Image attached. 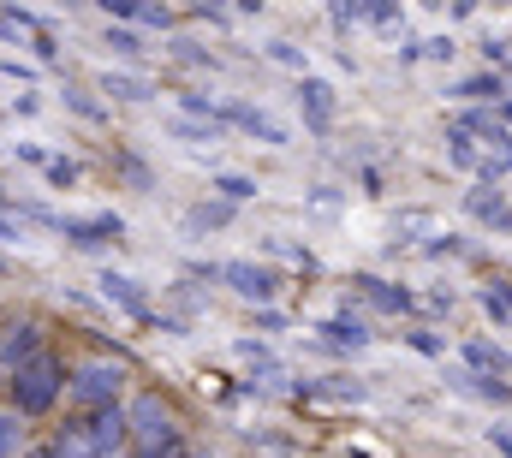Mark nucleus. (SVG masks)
Returning a JSON list of instances; mask_svg holds the SVG:
<instances>
[{
    "instance_id": "41",
    "label": "nucleus",
    "mask_w": 512,
    "mask_h": 458,
    "mask_svg": "<svg viewBox=\"0 0 512 458\" xmlns=\"http://www.w3.org/2000/svg\"><path fill=\"white\" fill-rule=\"evenodd\" d=\"M30 458H60V453H54V447H48V453H30Z\"/></svg>"
},
{
    "instance_id": "32",
    "label": "nucleus",
    "mask_w": 512,
    "mask_h": 458,
    "mask_svg": "<svg viewBox=\"0 0 512 458\" xmlns=\"http://www.w3.org/2000/svg\"><path fill=\"white\" fill-rule=\"evenodd\" d=\"M48 179L66 191V185H78V161H66V155H48Z\"/></svg>"
},
{
    "instance_id": "39",
    "label": "nucleus",
    "mask_w": 512,
    "mask_h": 458,
    "mask_svg": "<svg viewBox=\"0 0 512 458\" xmlns=\"http://www.w3.org/2000/svg\"><path fill=\"white\" fill-rule=\"evenodd\" d=\"M12 238H24V227H18V221H6V215H0V244H12Z\"/></svg>"
},
{
    "instance_id": "8",
    "label": "nucleus",
    "mask_w": 512,
    "mask_h": 458,
    "mask_svg": "<svg viewBox=\"0 0 512 458\" xmlns=\"http://www.w3.org/2000/svg\"><path fill=\"white\" fill-rule=\"evenodd\" d=\"M298 114H304V125L322 137V131H334V119H340V96H334V84L328 78H304L298 84Z\"/></svg>"
},
{
    "instance_id": "27",
    "label": "nucleus",
    "mask_w": 512,
    "mask_h": 458,
    "mask_svg": "<svg viewBox=\"0 0 512 458\" xmlns=\"http://www.w3.org/2000/svg\"><path fill=\"white\" fill-rule=\"evenodd\" d=\"M108 48H114V54H120V60H143V54H149V48H143V36H137V30H114V24H108Z\"/></svg>"
},
{
    "instance_id": "21",
    "label": "nucleus",
    "mask_w": 512,
    "mask_h": 458,
    "mask_svg": "<svg viewBox=\"0 0 512 458\" xmlns=\"http://www.w3.org/2000/svg\"><path fill=\"white\" fill-rule=\"evenodd\" d=\"M447 161H453V167H465V173H477V167H483L477 143H471L465 131H453V125H447Z\"/></svg>"
},
{
    "instance_id": "4",
    "label": "nucleus",
    "mask_w": 512,
    "mask_h": 458,
    "mask_svg": "<svg viewBox=\"0 0 512 458\" xmlns=\"http://www.w3.org/2000/svg\"><path fill=\"white\" fill-rule=\"evenodd\" d=\"M215 125L227 131H245V137H256V143H292V131L280 125V119L268 114V108H256V102H239V96H227V102H215Z\"/></svg>"
},
{
    "instance_id": "36",
    "label": "nucleus",
    "mask_w": 512,
    "mask_h": 458,
    "mask_svg": "<svg viewBox=\"0 0 512 458\" xmlns=\"http://www.w3.org/2000/svg\"><path fill=\"white\" fill-rule=\"evenodd\" d=\"M6 78H18V84H30V78H36V66H24V60H6Z\"/></svg>"
},
{
    "instance_id": "16",
    "label": "nucleus",
    "mask_w": 512,
    "mask_h": 458,
    "mask_svg": "<svg viewBox=\"0 0 512 458\" xmlns=\"http://www.w3.org/2000/svg\"><path fill=\"white\" fill-rule=\"evenodd\" d=\"M453 387L459 393H471V399H489V405H507L512 387L501 381V375H471V369H453Z\"/></svg>"
},
{
    "instance_id": "13",
    "label": "nucleus",
    "mask_w": 512,
    "mask_h": 458,
    "mask_svg": "<svg viewBox=\"0 0 512 458\" xmlns=\"http://www.w3.org/2000/svg\"><path fill=\"white\" fill-rule=\"evenodd\" d=\"M316 334H322V345H334V351H364V345H370V328H364L358 316H346V310H340V316H328Z\"/></svg>"
},
{
    "instance_id": "17",
    "label": "nucleus",
    "mask_w": 512,
    "mask_h": 458,
    "mask_svg": "<svg viewBox=\"0 0 512 458\" xmlns=\"http://www.w3.org/2000/svg\"><path fill=\"white\" fill-rule=\"evenodd\" d=\"M477 304H483V316H489L495 328H512V286L507 280H489V286L477 292Z\"/></svg>"
},
{
    "instance_id": "25",
    "label": "nucleus",
    "mask_w": 512,
    "mask_h": 458,
    "mask_svg": "<svg viewBox=\"0 0 512 458\" xmlns=\"http://www.w3.org/2000/svg\"><path fill=\"white\" fill-rule=\"evenodd\" d=\"M167 131L185 137V143H215V137H221V125H209V119H173Z\"/></svg>"
},
{
    "instance_id": "5",
    "label": "nucleus",
    "mask_w": 512,
    "mask_h": 458,
    "mask_svg": "<svg viewBox=\"0 0 512 458\" xmlns=\"http://www.w3.org/2000/svg\"><path fill=\"white\" fill-rule=\"evenodd\" d=\"M78 441H84V458H108L126 447V405H102L78 423Z\"/></svg>"
},
{
    "instance_id": "15",
    "label": "nucleus",
    "mask_w": 512,
    "mask_h": 458,
    "mask_svg": "<svg viewBox=\"0 0 512 458\" xmlns=\"http://www.w3.org/2000/svg\"><path fill=\"white\" fill-rule=\"evenodd\" d=\"M459 357H465V369H471V375H501V369H512V357L495 340H465V345H459Z\"/></svg>"
},
{
    "instance_id": "14",
    "label": "nucleus",
    "mask_w": 512,
    "mask_h": 458,
    "mask_svg": "<svg viewBox=\"0 0 512 458\" xmlns=\"http://www.w3.org/2000/svg\"><path fill=\"white\" fill-rule=\"evenodd\" d=\"M36 351H42L36 322H12V328H6V340H0V363H6V369H18V363H30Z\"/></svg>"
},
{
    "instance_id": "22",
    "label": "nucleus",
    "mask_w": 512,
    "mask_h": 458,
    "mask_svg": "<svg viewBox=\"0 0 512 458\" xmlns=\"http://www.w3.org/2000/svg\"><path fill=\"white\" fill-rule=\"evenodd\" d=\"M215 191H221V203H233V209H239V203H251V197H256V179H245V173H221V179H215Z\"/></svg>"
},
{
    "instance_id": "19",
    "label": "nucleus",
    "mask_w": 512,
    "mask_h": 458,
    "mask_svg": "<svg viewBox=\"0 0 512 458\" xmlns=\"http://www.w3.org/2000/svg\"><path fill=\"white\" fill-rule=\"evenodd\" d=\"M453 96H465V102H489V96H507V90H501V72H477V78H459Z\"/></svg>"
},
{
    "instance_id": "18",
    "label": "nucleus",
    "mask_w": 512,
    "mask_h": 458,
    "mask_svg": "<svg viewBox=\"0 0 512 458\" xmlns=\"http://www.w3.org/2000/svg\"><path fill=\"white\" fill-rule=\"evenodd\" d=\"M233 221V203H197V209H185V232H215Z\"/></svg>"
},
{
    "instance_id": "12",
    "label": "nucleus",
    "mask_w": 512,
    "mask_h": 458,
    "mask_svg": "<svg viewBox=\"0 0 512 458\" xmlns=\"http://www.w3.org/2000/svg\"><path fill=\"white\" fill-rule=\"evenodd\" d=\"M102 96H108V102H137V108H143V102H155V84H149L143 72L108 66V72H102Z\"/></svg>"
},
{
    "instance_id": "28",
    "label": "nucleus",
    "mask_w": 512,
    "mask_h": 458,
    "mask_svg": "<svg viewBox=\"0 0 512 458\" xmlns=\"http://www.w3.org/2000/svg\"><path fill=\"white\" fill-rule=\"evenodd\" d=\"M268 256H280V262H298V268H316V256H310L304 244H292V238H268Z\"/></svg>"
},
{
    "instance_id": "3",
    "label": "nucleus",
    "mask_w": 512,
    "mask_h": 458,
    "mask_svg": "<svg viewBox=\"0 0 512 458\" xmlns=\"http://www.w3.org/2000/svg\"><path fill=\"white\" fill-rule=\"evenodd\" d=\"M120 387H126V369H120V363H108V357H96V363H78V369H72V381H66L72 405H84V411L120 405Z\"/></svg>"
},
{
    "instance_id": "9",
    "label": "nucleus",
    "mask_w": 512,
    "mask_h": 458,
    "mask_svg": "<svg viewBox=\"0 0 512 458\" xmlns=\"http://www.w3.org/2000/svg\"><path fill=\"white\" fill-rule=\"evenodd\" d=\"M352 286H358V298H364L370 310H387V316H411V310H417V292H411V286H399V280H382V274H358Z\"/></svg>"
},
{
    "instance_id": "34",
    "label": "nucleus",
    "mask_w": 512,
    "mask_h": 458,
    "mask_svg": "<svg viewBox=\"0 0 512 458\" xmlns=\"http://www.w3.org/2000/svg\"><path fill=\"white\" fill-rule=\"evenodd\" d=\"M12 447H18V417L0 411V458H12Z\"/></svg>"
},
{
    "instance_id": "26",
    "label": "nucleus",
    "mask_w": 512,
    "mask_h": 458,
    "mask_svg": "<svg viewBox=\"0 0 512 458\" xmlns=\"http://www.w3.org/2000/svg\"><path fill=\"white\" fill-rule=\"evenodd\" d=\"M114 161H120V173H126V185H131V191H155V173H149V167H143V161H137L131 149H120Z\"/></svg>"
},
{
    "instance_id": "31",
    "label": "nucleus",
    "mask_w": 512,
    "mask_h": 458,
    "mask_svg": "<svg viewBox=\"0 0 512 458\" xmlns=\"http://www.w3.org/2000/svg\"><path fill=\"white\" fill-rule=\"evenodd\" d=\"M423 250H429V256H459V250H465V238H459V232H429V238H423Z\"/></svg>"
},
{
    "instance_id": "38",
    "label": "nucleus",
    "mask_w": 512,
    "mask_h": 458,
    "mask_svg": "<svg viewBox=\"0 0 512 458\" xmlns=\"http://www.w3.org/2000/svg\"><path fill=\"white\" fill-rule=\"evenodd\" d=\"M102 12H108V18H131L137 6H131V0H102Z\"/></svg>"
},
{
    "instance_id": "1",
    "label": "nucleus",
    "mask_w": 512,
    "mask_h": 458,
    "mask_svg": "<svg viewBox=\"0 0 512 458\" xmlns=\"http://www.w3.org/2000/svg\"><path fill=\"white\" fill-rule=\"evenodd\" d=\"M6 393H12V417H48L60 405V393H66V363L54 351H36L30 363L12 369Z\"/></svg>"
},
{
    "instance_id": "6",
    "label": "nucleus",
    "mask_w": 512,
    "mask_h": 458,
    "mask_svg": "<svg viewBox=\"0 0 512 458\" xmlns=\"http://www.w3.org/2000/svg\"><path fill=\"white\" fill-rule=\"evenodd\" d=\"M215 280H227L245 304H262V310H268V304H274V292H280V274H274V268H262V262H221V268H215Z\"/></svg>"
},
{
    "instance_id": "30",
    "label": "nucleus",
    "mask_w": 512,
    "mask_h": 458,
    "mask_svg": "<svg viewBox=\"0 0 512 458\" xmlns=\"http://www.w3.org/2000/svg\"><path fill=\"white\" fill-rule=\"evenodd\" d=\"M405 345H411V351H423V357H441V351H447V340H441L435 328H411V334H405Z\"/></svg>"
},
{
    "instance_id": "35",
    "label": "nucleus",
    "mask_w": 512,
    "mask_h": 458,
    "mask_svg": "<svg viewBox=\"0 0 512 458\" xmlns=\"http://www.w3.org/2000/svg\"><path fill=\"white\" fill-rule=\"evenodd\" d=\"M12 155L30 161V167H48V149H42V143H12Z\"/></svg>"
},
{
    "instance_id": "10",
    "label": "nucleus",
    "mask_w": 512,
    "mask_h": 458,
    "mask_svg": "<svg viewBox=\"0 0 512 458\" xmlns=\"http://www.w3.org/2000/svg\"><path fill=\"white\" fill-rule=\"evenodd\" d=\"M96 286H102V298H108L114 310H126L131 322H149V316H155V310H149V292H143V286H137L131 274H114V268H108V274H102Z\"/></svg>"
},
{
    "instance_id": "42",
    "label": "nucleus",
    "mask_w": 512,
    "mask_h": 458,
    "mask_svg": "<svg viewBox=\"0 0 512 458\" xmlns=\"http://www.w3.org/2000/svg\"><path fill=\"white\" fill-rule=\"evenodd\" d=\"M0 274H12V262H6V256H0Z\"/></svg>"
},
{
    "instance_id": "23",
    "label": "nucleus",
    "mask_w": 512,
    "mask_h": 458,
    "mask_svg": "<svg viewBox=\"0 0 512 458\" xmlns=\"http://www.w3.org/2000/svg\"><path fill=\"white\" fill-rule=\"evenodd\" d=\"M167 54H173L179 66H215V54H209L203 42H191V36H173V42H167Z\"/></svg>"
},
{
    "instance_id": "33",
    "label": "nucleus",
    "mask_w": 512,
    "mask_h": 458,
    "mask_svg": "<svg viewBox=\"0 0 512 458\" xmlns=\"http://www.w3.org/2000/svg\"><path fill=\"white\" fill-rule=\"evenodd\" d=\"M131 18H137V24H149V30H173V12H167V6H137Z\"/></svg>"
},
{
    "instance_id": "40",
    "label": "nucleus",
    "mask_w": 512,
    "mask_h": 458,
    "mask_svg": "<svg viewBox=\"0 0 512 458\" xmlns=\"http://www.w3.org/2000/svg\"><path fill=\"white\" fill-rule=\"evenodd\" d=\"M501 90H507V96H512V72H507V78H501Z\"/></svg>"
},
{
    "instance_id": "29",
    "label": "nucleus",
    "mask_w": 512,
    "mask_h": 458,
    "mask_svg": "<svg viewBox=\"0 0 512 458\" xmlns=\"http://www.w3.org/2000/svg\"><path fill=\"white\" fill-rule=\"evenodd\" d=\"M310 393H328V399H364V381H352V375H328V387H310Z\"/></svg>"
},
{
    "instance_id": "24",
    "label": "nucleus",
    "mask_w": 512,
    "mask_h": 458,
    "mask_svg": "<svg viewBox=\"0 0 512 458\" xmlns=\"http://www.w3.org/2000/svg\"><path fill=\"white\" fill-rule=\"evenodd\" d=\"M268 60H274V66H292V72L310 78V54H304L298 42H268Z\"/></svg>"
},
{
    "instance_id": "2",
    "label": "nucleus",
    "mask_w": 512,
    "mask_h": 458,
    "mask_svg": "<svg viewBox=\"0 0 512 458\" xmlns=\"http://www.w3.org/2000/svg\"><path fill=\"white\" fill-rule=\"evenodd\" d=\"M126 435L137 441V458H173L179 453V423L161 405V393H137L126 411Z\"/></svg>"
},
{
    "instance_id": "7",
    "label": "nucleus",
    "mask_w": 512,
    "mask_h": 458,
    "mask_svg": "<svg viewBox=\"0 0 512 458\" xmlns=\"http://www.w3.org/2000/svg\"><path fill=\"white\" fill-rule=\"evenodd\" d=\"M54 227L66 232L78 250H102V244H120V238H126V221H120L114 209H102V215H60Z\"/></svg>"
},
{
    "instance_id": "11",
    "label": "nucleus",
    "mask_w": 512,
    "mask_h": 458,
    "mask_svg": "<svg viewBox=\"0 0 512 458\" xmlns=\"http://www.w3.org/2000/svg\"><path fill=\"white\" fill-rule=\"evenodd\" d=\"M465 209H471V221H483V227L512 232V203H507V191H489V185H477V191H465Z\"/></svg>"
},
{
    "instance_id": "20",
    "label": "nucleus",
    "mask_w": 512,
    "mask_h": 458,
    "mask_svg": "<svg viewBox=\"0 0 512 458\" xmlns=\"http://www.w3.org/2000/svg\"><path fill=\"white\" fill-rule=\"evenodd\" d=\"M60 102H66L78 119H90V125H102V119H108V108H102L90 90H78V84H66V90H60Z\"/></svg>"
},
{
    "instance_id": "37",
    "label": "nucleus",
    "mask_w": 512,
    "mask_h": 458,
    "mask_svg": "<svg viewBox=\"0 0 512 458\" xmlns=\"http://www.w3.org/2000/svg\"><path fill=\"white\" fill-rule=\"evenodd\" d=\"M489 441H495V453L512 458V429H489Z\"/></svg>"
}]
</instances>
